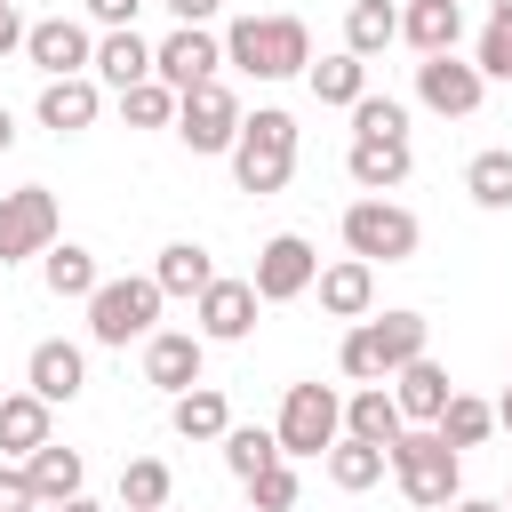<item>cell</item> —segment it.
<instances>
[{
	"label": "cell",
	"mask_w": 512,
	"mask_h": 512,
	"mask_svg": "<svg viewBox=\"0 0 512 512\" xmlns=\"http://www.w3.org/2000/svg\"><path fill=\"white\" fill-rule=\"evenodd\" d=\"M384 384H392V400H400V424H432V416L448 408V392H456V384H448V368H440L432 352H416V360H408V368H392Z\"/></svg>",
	"instance_id": "20"
},
{
	"label": "cell",
	"mask_w": 512,
	"mask_h": 512,
	"mask_svg": "<svg viewBox=\"0 0 512 512\" xmlns=\"http://www.w3.org/2000/svg\"><path fill=\"white\" fill-rule=\"evenodd\" d=\"M224 464H232V480H256L264 464H280V440L264 424H224Z\"/></svg>",
	"instance_id": "35"
},
{
	"label": "cell",
	"mask_w": 512,
	"mask_h": 512,
	"mask_svg": "<svg viewBox=\"0 0 512 512\" xmlns=\"http://www.w3.org/2000/svg\"><path fill=\"white\" fill-rule=\"evenodd\" d=\"M464 192H472L480 208H512V144H488V152H472V168H464Z\"/></svg>",
	"instance_id": "34"
},
{
	"label": "cell",
	"mask_w": 512,
	"mask_h": 512,
	"mask_svg": "<svg viewBox=\"0 0 512 512\" xmlns=\"http://www.w3.org/2000/svg\"><path fill=\"white\" fill-rule=\"evenodd\" d=\"M24 480H32V496H40V512H48V504H64V496H80V480H88V464H80V448H56V440H40V448L24 456Z\"/></svg>",
	"instance_id": "23"
},
{
	"label": "cell",
	"mask_w": 512,
	"mask_h": 512,
	"mask_svg": "<svg viewBox=\"0 0 512 512\" xmlns=\"http://www.w3.org/2000/svg\"><path fill=\"white\" fill-rule=\"evenodd\" d=\"M312 272H320L312 240H304V232H272V240L256 248L248 288H256V304H288V296H304V288H312Z\"/></svg>",
	"instance_id": "11"
},
{
	"label": "cell",
	"mask_w": 512,
	"mask_h": 512,
	"mask_svg": "<svg viewBox=\"0 0 512 512\" xmlns=\"http://www.w3.org/2000/svg\"><path fill=\"white\" fill-rule=\"evenodd\" d=\"M400 40L416 56H448L464 40V0H408L400 8Z\"/></svg>",
	"instance_id": "22"
},
{
	"label": "cell",
	"mask_w": 512,
	"mask_h": 512,
	"mask_svg": "<svg viewBox=\"0 0 512 512\" xmlns=\"http://www.w3.org/2000/svg\"><path fill=\"white\" fill-rule=\"evenodd\" d=\"M24 48V16H16V0H0V56H16Z\"/></svg>",
	"instance_id": "42"
},
{
	"label": "cell",
	"mask_w": 512,
	"mask_h": 512,
	"mask_svg": "<svg viewBox=\"0 0 512 512\" xmlns=\"http://www.w3.org/2000/svg\"><path fill=\"white\" fill-rule=\"evenodd\" d=\"M168 424H176V440H224L232 408H224V392H216V384H192V392H176V400H168Z\"/></svg>",
	"instance_id": "28"
},
{
	"label": "cell",
	"mask_w": 512,
	"mask_h": 512,
	"mask_svg": "<svg viewBox=\"0 0 512 512\" xmlns=\"http://www.w3.org/2000/svg\"><path fill=\"white\" fill-rule=\"evenodd\" d=\"M160 512H168V504H160Z\"/></svg>",
	"instance_id": "50"
},
{
	"label": "cell",
	"mask_w": 512,
	"mask_h": 512,
	"mask_svg": "<svg viewBox=\"0 0 512 512\" xmlns=\"http://www.w3.org/2000/svg\"><path fill=\"white\" fill-rule=\"evenodd\" d=\"M200 360H208V336L200 328H152L144 336V384H160L168 400L200 384Z\"/></svg>",
	"instance_id": "13"
},
{
	"label": "cell",
	"mask_w": 512,
	"mask_h": 512,
	"mask_svg": "<svg viewBox=\"0 0 512 512\" xmlns=\"http://www.w3.org/2000/svg\"><path fill=\"white\" fill-rule=\"evenodd\" d=\"M304 80H312V96L320 104H360L368 96V56H352V48H336V56H320V64H304Z\"/></svg>",
	"instance_id": "26"
},
{
	"label": "cell",
	"mask_w": 512,
	"mask_h": 512,
	"mask_svg": "<svg viewBox=\"0 0 512 512\" xmlns=\"http://www.w3.org/2000/svg\"><path fill=\"white\" fill-rule=\"evenodd\" d=\"M496 424H504V432H512V384H504V400H496Z\"/></svg>",
	"instance_id": "47"
},
{
	"label": "cell",
	"mask_w": 512,
	"mask_h": 512,
	"mask_svg": "<svg viewBox=\"0 0 512 512\" xmlns=\"http://www.w3.org/2000/svg\"><path fill=\"white\" fill-rule=\"evenodd\" d=\"M168 496H176V480H168L160 456H128V464H120V504H128V512H160Z\"/></svg>",
	"instance_id": "33"
},
{
	"label": "cell",
	"mask_w": 512,
	"mask_h": 512,
	"mask_svg": "<svg viewBox=\"0 0 512 512\" xmlns=\"http://www.w3.org/2000/svg\"><path fill=\"white\" fill-rule=\"evenodd\" d=\"M480 96H488V80H480V64H464L456 48L416 64V104H424V112H440V120H472Z\"/></svg>",
	"instance_id": "10"
},
{
	"label": "cell",
	"mask_w": 512,
	"mask_h": 512,
	"mask_svg": "<svg viewBox=\"0 0 512 512\" xmlns=\"http://www.w3.org/2000/svg\"><path fill=\"white\" fill-rule=\"evenodd\" d=\"M352 136H408V104L400 96H360L352 104Z\"/></svg>",
	"instance_id": "37"
},
{
	"label": "cell",
	"mask_w": 512,
	"mask_h": 512,
	"mask_svg": "<svg viewBox=\"0 0 512 512\" xmlns=\"http://www.w3.org/2000/svg\"><path fill=\"white\" fill-rule=\"evenodd\" d=\"M216 64H224V40H216L208 24H176V32L152 48V80H168L176 96L200 88V80H216Z\"/></svg>",
	"instance_id": "12"
},
{
	"label": "cell",
	"mask_w": 512,
	"mask_h": 512,
	"mask_svg": "<svg viewBox=\"0 0 512 512\" xmlns=\"http://www.w3.org/2000/svg\"><path fill=\"white\" fill-rule=\"evenodd\" d=\"M192 320H200V336H208V344H240V336L256 328V288L216 272V280L192 296Z\"/></svg>",
	"instance_id": "15"
},
{
	"label": "cell",
	"mask_w": 512,
	"mask_h": 512,
	"mask_svg": "<svg viewBox=\"0 0 512 512\" xmlns=\"http://www.w3.org/2000/svg\"><path fill=\"white\" fill-rule=\"evenodd\" d=\"M392 40H400V8L392 0H352L344 8V48L352 56H384Z\"/></svg>",
	"instance_id": "30"
},
{
	"label": "cell",
	"mask_w": 512,
	"mask_h": 512,
	"mask_svg": "<svg viewBox=\"0 0 512 512\" xmlns=\"http://www.w3.org/2000/svg\"><path fill=\"white\" fill-rule=\"evenodd\" d=\"M168 128L184 136V152H232V136H240V96H232L224 80H200V88L176 96V120H168Z\"/></svg>",
	"instance_id": "8"
},
{
	"label": "cell",
	"mask_w": 512,
	"mask_h": 512,
	"mask_svg": "<svg viewBox=\"0 0 512 512\" xmlns=\"http://www.w3.org/2000/svg\"><path fill=\"white\" fill-rule=\"evenodd\" d=\"M0 512H40V496H32V480H24V464H16V472H0Z\"/></svg>",
	"instance_id": "40"
},
{
	"label": "cell",
	"mask_w": 512,
	"mask_h": 512,
	"mask_svg": "<svg viewBox=\"0 0 512 512\" xmlns=\"http://www.w3.org/2000/svg\"><path fill=\"white\" fill-rule=\"evenodd\" d=\"M8 144H16V112L0 104V152H8Z\"/></svg>",
	"instance_id": "46"
},
{
	"label": "cell",
	"mask_w": 512,
	"mask_h": 512,
	"mask_svg": "<svg viewBox=\"0 0 512 512\" xmlns=\"http://www.w3.org/2000/svg\"><path fill=\"white\" fill-rule=\"evenodd\" d=\"M48 440V400L40 392H0V456H32Z\"/></svg>",
	"instance_id": "25"
},
{
	"label": "cell",
	"mask_w": 512,
	"mask_h": 512,
	"mask_svg": "<svg viewBox=\"0 0 512 512\" xmlns=\"http://www.w3.org/2000/svg\"><path fill=\"white\" fill-rule=\"evenodd\" d=\"M120 120H128V128H168V120H176V88H168V80L120 88Z\"/></svg>",
	"instance_id": "36"
},
{
	"label": "cell",
	"mask_w": 512,
	"mask_h": 512,
	"mask_svg": "<svg viewBox=\"0 0 512 512\" xmlns=\"http://www.w3.org/2000/svg\"><path fill=\"white\" fill-rule=\"evenodd\" d=\"M384 472L400 480V496H408L416 512H448V504L464 496V464H456V448H448L432 424L400 432V440L384 448Z\"/></svg>",
	"instance_id": "2"
},
{
	"label": "cell",
	"mask_w": 512,
	"mask_h": 512,
	"mask_svg": "<svg viewBox=\"0 0 512 512\" xmlns=\"http://www.w3.org/2000/svg\"><path fill=\"white\" fill-rule=\"evenodd\" d=\"M424 336H432V320H424V312H384V320H352V336H344L336 368H344L352 384H384L392 368H408V360L424 352Z\"/></svg>",
	"instance_id": "4"
},
{
	"label": "cell",
	"mask_w": 512,
	"mask_h": 512,
	"mask_svg": "<svg viewBox=\"0 0 512 512\" xmlns=\"http://www.w3.org/2000/svg\"><path fill=\"white\" fill-rule=\"evenodd\" d=\"M160 280L152 272H128V280H96V296H88V336L96 344H136V336H152V320H160Z\"/></svg>",
	"instance_id": "6"
},
{
	"label": "cell",
	"mask_w": 512,
	"mask_h": 512,
	"mask_svg": "<svg viewBox=\"0 0 512 512\" xmlns=\"http://www.w3.org/2000/svg\"><path fill=\"white\" fill-rule=\"evenodd\" d=\"M312 288H320V312H328V320H368V304H376V264L336 256V264L312 272Z\"/></svg>",
	"instance_id": "18"
},
{
	"label": "cell",
	"mask_w": 512,
	"mask_h": 512,
	"mask_svg": "<svg viewBox=\"0 0 512 512\" xmlns=\"http://www.w3.org/2000/svg\"><path fill=\"white\" fill-rule=\"evenodd\" d=\"M416 240H424V224H416L400 200H384V192H368V200L344 208V248H352L360 264H408Z\"/></svg>",
	"instance_id": "5"
},
{
	"label": "cell",
	"mask_w": 512,
	"mask_h": 512,
	"mask_svg": "<svg viewBox=\"0 0 512 512\" xmlns=\"http://www.w3.org/2000/svg\"><path fill=\"white\" fill-rule=\"evenodd\" d=\"M432 432H440L448 448H480V440L496 432V408H488V400H472V392H448V408L432 416Z\"/></svg>",
	"instance_id": "32"
},
{
	"label": "cell",
	"mask_w": 512,
	"mask_h": 512,
	"mask_svg": "<svg viewBox=\"0 0 512 512\" xmlns=\"http://www.w3.org/2000/svg\"><path fill=\"white\" fill-rule=\"evenodd\" d=\"M496 24H512V0H496Z\"/></svg>",
	"instance_id": "48"
},
{
	"label": "cell",
	"mask_w": 512,
	"mask_h": 512,
	"mask_svg": "<svg viewBox=\"0 0 512 512\" xmlns=\"http://www.w3.org/2000/svg\"><path fill=\"white\" fill-rule=\"evenodd\" d=\"M328 480H336L344 496L376 488V480H384V448H376V440H352V432H336V448H328Z\"/></svg>",
	"instance_id": "31"
},
{
	"label": "cell",
	"mask_w": 512,
	"mask_h": 512,
	"mask_svg": "<svg viewBox=\"0 0 512 512\" xmlns=\"http://www.w3.org/2000/svg\"><path fill=\"white\" fill-rule=\"evenodd\" d=\"M24 56H32L40 80H64V72H88L96 40H88V24H72V16H40V24H24Z\"/></svg>",
	"instance_id": "14"
},
{
	"label": "cell",
	"mask_w": 512,
	"mask_h": 512,
	"mask_svg": "<svg viewBox=\"0 0 512 512\" xmlns=\"http://www.w3.org/2000/svg\"><path fill=\"white\" fill-rule=\"evenodd\" d=\"M448 512H504V504H488V496H456Z\"/></svg>",
	"instance_id": "45"
},
{
	"label": "cell",
	"mask_w": 512,
	"mask_h": 512,
	"mask_svg": "<svg viewBox=\"0 0 512 512\" xmlns=\"http://www.w3.org/2000/svg\"><path fill=\"white\" fill-rule=\"evenodd\" d=\"M56 240V192L48 184H16L0 192V264H24Z\"/></svg>",
	"instance_id": "9"
},
{
	"label": "cell",
	"mask_w": 512,
	"mask_h": 512,
	"mask_svg": "<svg viewBox=\"0 0 512 512\" xmlns=\"http://www.w3.org/2000/svg\"><path fill=\"white\" fill-rule=\"evenodd\" d=\"M504 512H512V496H504Z\"/></svg>",
	"instance_id": "49"
},
{
	"label": "cell",
	"mask_w": 512,
	"mask_h": 512,
	"mask_svg": "<svg viewBox=\"0 0 512 512\" xmlns=\"http://www.w3.org/2000/svg\"><path fill=\"white\" fill-rule=\"evenodd\" d=\"M40 128H56V136H80L96 112H104V88H96V72H64V80H40Z\"/></svg>",
	"instance_id": "16"
},
{
	"label": "cell",
	"mask_w": 512,
	"mask_h": 512,
	"mask_svg": "<svg viewBox=\"0 0 512 512\" xmlns=\"http://www.w3.org/2000/svg\"><path fill=\"white\" fill-rule=\"evenodd\" d=\"M24 384H32L48 408H56V400H80V384H88V352H80V344H64V336H48V344H32Z\"/></svg>",
	"instance_id": "19"
},
{
	"label": "cell",
	"mask_w": 512,
	"mask_h": 512,
	"mask_svg": "<svg viewBox=\"0 0 512 512\" xmlns=\"http://www.w3.org/2000/svg\"><path fill=\"white\" fill-rule=\"evenodd\" d=\"M88 72H96V88H136V80H152V40L136 32V24H120V32H104L96 40V56H88Z\"/></svg>",
	"instance_id": "21"
},
{
	"label": "cell",
	"mask_w": 512,
	"mask_h": 512,
	"mask_svg": "<svg viewBox=\"0 0 512 512\" xmlns=\"http://www.w3.org/2000/svg\"><path fill=\"white\" fill-rule=\"evenodd\" d=\"M336 432H344V400H336L328 384H288L280 424H272L280 456H328V448H336Z\"/></svg>",
	"instance_id": "7"
},
{
	"label": "cell",
	"mask_w": 512,
	"mask_h": 512,
	"mask_svg": "<svg viewBox=\"0 0 512 512\" xmlns=\"http://www.w3.org/2000/svg\"><path fill=\"white\" fill-rule=\"evenodd\" d=\"M136 8H144V0H88V16H96L104 32H120V24H136Z\"/></svg>",
	"instance_id": "41"
},
{
	"label": "cell",
	"mask_w": 512,
	"mask_h": 512,
	"mask_svg": "<svg viewBox=\"0 0 512 512\" xmlns=\"http://www.w3.org/2000/svg\"><path fill=\"white\" fill-rule=\"evenodd\" d=\"M40 272H48V296H80V304H88L96 280H104L96 256H88L80 240H48V248H40Z\"/></svg>",
	"instance_id": "27"
},
{
	"label": "cell",
	"mask_w": 512,
	"mask_h": 512,
	"mask_svg": "<svg viewBox=\"0 0 512 512\" xmlns=\"http://www.w3.org/2000/svg\"><path fill=\"white\" fill-rule=\"evenodd\" d=\"M224 64L248 80H288L312 64V32H304V16H240L224 32Z\"/></svg>",
	"instance_id": "3"
},
{
	"label": "cell",
	"mask_w": 512,
	"mask_h": 512,
	"mask_svg": "<svg viewBox=\"0 0 512 512\" xmlns=\"http://www.w3.org/2000/svg\"><path fill=\"white\" fill-rule=\"evenodd\" d=\"M48 512H104L96 496H64V504H48Z\"/></svg>",
	"instance_id": "44"
},
{
	"label": "cell",
	"mask_w": 512,
	"mask_h": 512,
	"mask_svg": "<svg viewBox=\"0 0 512 512\" xmlns=\"http://www.w3.org/2000/svg\"><path fill=\"white\" fill-rule=\"evenodd\" d=\"M152 280H160V296H200V288L216 280V264H208L200 240H168L160 264H152Z\"/></svg>",
	"instance_id": "29"
},
{
	"label": "cell",
	"mask_w": 512,
	"mask_h": 512,
	"mask_svg": "<svg viewBox=\"0 0 512 512\" xmlns=\"http://www.w3.org/2000/svg\"><path fill=\"white\" fill-rule=\"evenodd\" d=\"M160 8H168V16H176V24H208V16H216V8H224V0H160Z\"/></svg>",
	"instance_id": "43"
},
{
	"label": "cell",
	"mask_w": 512,
	"mask_h": 512,
	"mask_svg": "<svg viewBox=\"0 0 512 512\" xmlns=\"http://www.w3.org/2000/svg\"><path fill=\"white\" fill-rule=\"evenodd\" d=\"M472 64H480V80H512V24H488L480 48H472Z\"/></svg>",
	"instance_id": "39"
},
{
	"label": "cell",
	"mask_w": 512,
	"mask_h": 512,
	"mask_svg": "<svg viewBox=\"0 0 512 512\" xmlns=\"http://www.w3.org/2000/svg\"><path fill=\"white\" fill-rule=\"evenodd\" d=\"M408 168H416L408 136H352V152H344V176H352L360 192H400Z\"/></svg>",
	"instance_id": "17"
},
{
	"label": "cell",
	"mask_w": 512,
	"mask_h": 512,
	"mask_svg": "<svg viewBox=\"0 0 512 512\" xmlns=\"http://www.w3.org/2000/svg\"><path fill=\"white\" fill-rule=\"evenodd\" d=\"M296 504V472H288V456L280 464H264L256 480H248V512H288Z\"/></svg>",
	"instance_id": "38"
},
{
	"label": "cell",
	"mask_w": 512,
	"mask_h": 512,
	"mask_svg": "<svg viewBox=\"0 0 512 512\" xmlns=\"http://www.w3.org/2000/svg\"><path fill=\"white\" fill-rule=\"evenodd\" d=\"M344 432L392 448V440H400V400H392V384H360V392L344 400Z\"/></svg>",
	"instance_id": "24"
},
{
	"label": "cell",
	"mask_w": 512,
	"mask_h": 512,
	"mask_svg": "<svg viewBox=\"0 0 512 512\" xmlns=\"http://www.w3.org/2000/svg\"><path fill=\"white\" fill-rule=\"evenodd\" d=\"M296 176V112H280V104H256V112H240V136H232V184L240 192H280Z\"/></svg>",
	"instance_id": "1"
}]
</instances>
